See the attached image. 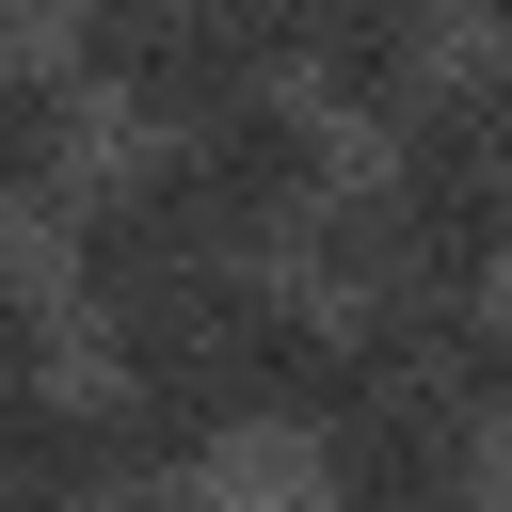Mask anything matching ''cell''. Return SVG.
Returning <instances> with one entry per match:
<instances>
[{"instance_id": "3", "label": "cell", "mask_w": 512, "mask_h": 512, "mask_svg": "<svg viewBox=\"0 0 512 512\" xmlns=\"http://www.w3.org/2000/svg\"><path fill=\"white\" fill-rule=\"evenodd\" d=\"M192 272H224V240H208V208H192V176H176V144H144L128 176H64V304L112 336V320H144V304H176Z\"/></svg>"}, {"instance_id": "6", "label": "cell", "mask_w": 512, "mask_h": 512, "mask_svg": "<svg viewBox=\"0 0 512 512\" xmlns=\"http://www.w3.org/2000/svg\"><path fill=\"white\" fill-rule=\"evenodd\" d=\"M368 384H416L432 416L464 432H512V304L496 288H416V304H368Z\"/></svg>"}, {"instance_id": "14", "label": "cell", "mask_w": 512, "mask_h": 512, "mask_svg": "<svg viewBox=\"0 0 512 512\" xmlns=\"http://www.w3.org/2000/svg\"><path fill=\"white\" fill-rule=\"evenodd\" d=\"M16 16H64V0H16Z\"/></svg>"}, {"instance_id": "2", "label": "cell", "mask_w": 512, "mask_h": 512, "mask_svg": "<svg viewBox=\"0 0 512 512\" xmlns=\"http://www.w3.org/2000/svg\"><path fill=\"white\" fill-rule=\"evenodd\" d=\"M384 128H400L384 144V192L432 224L448 272L496 288V256H512V64H432Z\"/></svg>"}, {"instance_id": "15", "label": "cell", "mask_w": 512, "mask_h": 512, "mask_svg": "<svg viewBox=\"0 0 512 512\" xmlns=\"http://www.w3.org/2000/svg\"><path fill=\"white\" fill-rule=\"evenodd\" d=\"M0 32H16V0H0Z\"/></svg>"}, {"instance_id": "11", "label": "cell", "mask_w": 512, "mask_h": 512, "mask_svg": "<svg viewBox=\"0 0 512 512\" xmlns=\"http://www.w3.org/2000/svg\"><path fill=\"white\" fill-rule=\"evenodd\" d=\"M448 16H480V48H496V64H512V0H448Z\"/></svg>"}, {"instance_id": "1", "label": "cell", "mask_w": 512, "mask_h": 512, "mask_svg": "<svg viewBox=\"0 0 512 512\" xmlns=\"http://www.w3.org/2000/svg\"><path fill=\"white\" fill-rule=\"evenodd\" d=\"M64 32H80L64 80L96 112H128V128H192V112L272 80V16L256 0H64Z\"/></svg>"}, {"instance_id": "7", "label": "cell", "mask_w": 512, "mask_h": 512, "mask_svg": "<svg viewBox=\"0 0 512 512\" xmlns=\"http://www.w3.org/2000/svg\"><path fill=\"white\" fill-rule=\"evenodd\" d=\"M256 16L320 112H400L432 80V32H448V0H256Z\"/></svg>"}, {"instance_id": "5", "label": "cell", "mask_w": 512, "mask_h": 512, "mask_svg": "<svg viewBox=\"0 0 512 512\" xmlns=\"http://www.w3.org/2000/svg\"><path fill=\"white\" fill-rule=\"evenodd\" d=\"M320 512H496V432L432 416L416 384H368L320 432Z\"/></svg>"}, {"instance_id": "4", "label": "cell", "mask_w": 512, "mask_h": 512, "mask_svg": "<svg viewBox=\"0 0 512 512\" xmlns=\"http://www.w3.org/2000/svg\"><path fill=\"white\" fill-rule=\"evenodd\" d=\"M176 144V176H192V208H208V240L224 256H272L320 192H336V128H320V96H224V112H192V128H160Z\"/></svg>"}, {"instance_id": "10", "label": "cell", "mask_w": 512, "mask_h": 512, "mask_svg": "<svg viewBox=\"0 0 512 512\" xmlns=\"http://www.w3.org/2000/svg\"><path fill=\"white\" fill-rule=\"evenodd\" d=\"M48 368H64V304H48L32 272H0V400H16V384H48Z\"/></svg>"}, {"instance_id": "8", "label": "cell", "mask_w": 512, "mask_h": 512, "mask_svg": "<svg viewBox=\"0 0 512 512\" xmlns=\"http://www.w3.org/2000/svg\"><path fill=\"white\" fill-rule=\"evenodd\" d=\"M0 496H112V416H96V384H16L0 400Z\"/></svg>"}, {"instance_id": "13", "label": "cell", "mask_w": 512, "mask_h": 512, "mask_svg": "<svg viewBox=\"0 0 512 512\" xmlns=\"http://www.w3.org/2000/svg\"><path fill=\"white\" fill-rule=\"evenodd\" d=\"M128 512H176V496H128Z\"/></svg>"}, {"instance_id": "12", "label": "cell", "mask_w": 512, "mask_h": 512, "mask_svg": "<svg viewBox=\"0 0 512 512\" xmlns=\"http://www.w3.org/2000/svg\"><path fill=\"white\" fill-rule=\"evenodd\" d=\"M0 512H112V496H0Z\"/></svg>"}, {"instance_id": "9", "label": "cell", "mask_w": 512, "mask_h": 512, "mask_svg": "<svg viewBox=\"0 0 512 512\" xmlns=\"http://www.w3.org/2000/svg\"><path fill=\"white\" fill-rule=\"evenodd\" d=\"M80 128H96V96H80L64 64H16V48H0V208H64Z\"/></svg>"}]
</instances>
